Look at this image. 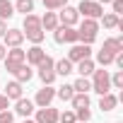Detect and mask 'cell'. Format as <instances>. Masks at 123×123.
<instances>
[{"mask_svg": "<svg viewBox=\"0 0 123 123\" xmlns=\"http://www.w3.org/2000/svg\"><path fill=\"white\" fill-rule=\"evenodd\" d=\"M22 34H24V39H29L34 46H41V41H43V36H46V31L41 29V17H36L34 12H31V15H24V29H22Z\"/></svg>", "mask_w": 123, "mask_h": 123, "instance_id": "obj_1", "label": "cell"}, {"mask_svg": "<svg viewBox=\"0 0 123 123\" xmlns=\"http://www.w3.org/2000/svg\"><path fill=\"white\" fill-rule=\"evenodd\" d=\"M97 34H99V22L97 19H82L80 22V27H77V41L80 43H92L94 39H97Z\"/></svg>", "mask_w": 123, "mask_h": 123, "instance_id": "obj_2", "label": "cell"}, {"mask_svg": "<svg viewBox=\"0 0 123 123\" xmlns=\"http://www.w3.org/2000/svg\"><path fill=\"white\" fill-rule=\"evenodd\" d=\"M92 92H97L99 97H104V94H109L111 92V75H109V70H94L92 73Z\"/></svg>", "mask_w": 123, "mask_h": 123, "instance_id": "obj_3", "label": "cell"}, {"mask_svg": "<svg viewBox=\"0 0 123 123\" xmlns=\"http://www.w3.org/2000/svg\"><path fill=\"white\" fill-rule=\"evenodd\" d=\"M77 10V15H82L85 19H101V15H104V5H99L97 0H82V3L75 7Z\"/></svg>", "mask_w": 123, "mask_h": 123, "instance_id": "obj_4", "label": "cell"}, {"mask_svg": "<svg viewBox=\"0 0 123 123\" xmlns=\"http://www.w3.org/2000/svg\"><path fill=\"white\" fill-rule=\"evenodd\" d=\"M53 65H55V60H53L51 55H46L41 63L36 65V70H39V80L43 82V87H46V85H53V80L58 77L55 70H53Z\"/></svg>", "mask_w": 123, "mask_h": 123, "instance_id": "obj_5", "label": "cell"}, {"mask_svg": "<svg viewBox=\"0 0 123 123\" xmlns=\"http://www.w3.org/2000/svg\"><path fill=\"white\" fill-rule=\"evenodd\" d=\"M22 63H24V51H22V46H19V48H7V53H5V70L12 75Z\"/></svg>", "mask_w": 123, "mask_h": 123, "instance_id": "obj_6", "label": "cell"}, {"mask_svg": "<svg viewBox=\"0 0 123 123\" xmlns=\"http://www.w3.org/2000/svg\"><path fill=\"white\" fill-rule=\"evenodd\" d=\"M55 15H58V24H60V27H75V24L80 22V15H77V10H75L73 5L60 7V12H55Z\"/></svg>", "mask_w": 123, "mask_h": 123, "instance_id": "obj_7", "label": "cell"}, {"mask_svg": "<svg viewBox=\"0 0 123 123\" xmlns=\"http://www.w3.org/2000/svg\"><path fill=\"white\" fill-rule=\"evenodd\" d=\"M53 39H55V43H80L75 27H58L53 31Z\"/></svg>", "mask_w": 123, "mask_h": 123, "instance_id": "obj_8", "label": "cell"}, {"mask_svg": "<svg viewBox=\"0 0 123 123\" xmlns=\"http://www.w3.org/2000/svg\"><path fill=\"white\" fill-rule=\"evenodd\" d=\"M87 58H92V48L87 43H73V48L68 51V60L73 65L80 63V60H87Z\"/></svg>", "mask_w": 123, "mask_h": 123, "instance_id": "obj_9", "label": "cell"}, {"mask_svg": "<svg viewBox=\"0 0 123 123\" xmlns=\"http://www.w3.org/2000/svg\"><path fill=\"white\" fill-rule=\"evenodd\" d=\"M55 99V89L51 87V85H46V87H41L39 92H36V99H34V106H39V109H46V106H51V101Z\"/></svg>", "mask_w": 123, "mask_h": 123, "instance_id": "obj_10", "label": "cell"}, {"mask_svg": "<svg viewBox=\"0 0 123 123\" xmlns=\"http://www.w3.org/2000/svg\"><path fill=\"white\" fill-rule=\"evenodd\" d=\"M46 55H48V53H46L41 46H31L29 51H24V63H27V65H31V68H36Z\"/></svg>", "mask_w": 123, "mask_h": 123, "instance_id": "obj_11", "label": "cell"}, {"mask_svg": "<svg viewBox=\"0 0 123 123\" xmlns=\"http://www.w3.org/2000/svg\"><path fill=\"white\" fill-rule=\"evenodd\" d=\"M3 39H5V48H19L24 41V34H22V29H7Z\"/></svg>", "mask_w": 123, "mask_h": 123, "instance_id": "obj_12", "label": "cell"}, {"mask_svg": "<svg viewBox=\"0 0 123 123\" xmlns=\"http://www.w3.org/2000/svg\"><path fill=\"white\" fill-rule=\"evenodd\" d=\"M58 109H53V106H46V109H39L36 111V121L34 123H58Z\"/></svg>", "mask_w": 123, "mask_h": 123, "instance_id": "obj_13", "label": "cell"}, {"mask_svg": "<svg viewBox=\"0 0 123 123\" xmlns=\"http://www.w3.org/2000/svg\"><path fill=\"white\" fill-rule=\"evenodd\" d=\"M15 113L22 116V118H29V116L34 113V101H31V99H24V97L17 99V101H15Z\"/></svg>", "mask_w": 123, "mask_h": 123, "instance_id": "obj_14", "label": "cell"}, {"mask_svg": "<svg viewBox=\"0 0 123 123\" xmlns=\"http://www.w3.org/2000/svg\"><path fill=\"white\" fill-rule=\"evenodd\" d=\"M101 51H106V53H111V55L123 53V39H121V36H111V39H106L104 46H101Z\"/></svg>", "mask_w": 123, "mask_h": 123, "instance_id": "obj_15", "label": "cell"}, {"mask_svg": "<svg viewBox=\"0 0 123 123\" xmlns=\"http://www.w3.org/2000/svg\"><path fill=\"white\" fill-rule=\"evenodd\" d=\"M12 75H15V80H17L19 85H24V82H29V80L34 77V70H31V65L22 63V65H19V68H17V70H15Z\"/></svg>", "mask_w": 123, "mask_h": 123, "instance_id": "obj_16", "label": "cell"}, {"mask_svg": "<svg viewBox=\"0 0 123 123\" xmlns=\"http://www.w3.org/2000/svg\"><path fill=\"white\" fill-rule=\"evenodd\" d=\"M60 24H58V15L55 12H46L43 17H41V29L43 31H55Z\"/></svg>", "mask_w": 123, "mask_h": 123, "instance_id": "obj_17", "label": "cell"}, {"mask_svg": "<svg viewBox=\"0 0 123 123\" xmlns=\"http://www.w3.org/2000/svg\"><path fill=\"white\" fill-rule=\"evenodd\" d=\"M94 70H97V68H94V60H92V58H87V60H80V63H75V73H80V77H89Z\"/></svg>", "mask_w": 123, "mask_h": 123, "instance_id": "obj_18", "label": "cell"}, {"mask_svg": "<svg viewBox=\"0 0 123 123\" xmlns=\"http://www.w3.org/2000/svg\"><path fill=\"white\" fill-rule=\"evenodd\" d=\"M53 70H55V75H70V73H75V65L70 63L68 58H60V60H55V65H53Z\"/></svg>", "mask_w": 123, "mask_h": 123, "instance_id": "obj_19", "label": "cell"}, {"mask_svg": "<svg viewBox=\"0 0 123 123\" xmlns=\"http://www.w3.org/2000/svg\"><path fill=\"white\" fill-rule=\"evenodd\" d=\"M22 92H24V89H22V85H19L17 80H12V82L5 85V97H7V99H15V101H17V99H22Z\"/></svg>", "mask_w": 123, "mask_h": 123, "instance_id": "obj_20", "label": "cell"}, {"mask_svg": "<svg viewBox=\"0 0 123 123\" xmlns=\"http://www.w3.org/2000/svg\"><path fill=\"white\" fill-rule=\"evenodd\" d=\"M116 104H118V97L116 94H104V97H99V109L101 111H113L116 109Z\"/></svg>", "mask_w": 123, "mask_h": 123, "instance_id": "obj_21", "label": "cell"}, {"mask_svg": "<svg viewBox=\"0 0 123 123\" xmlns=\"http://www.w3.org/2000/svg\"><path fill=\"white\" fill-rule=\"evenodd\" d=\"M73 89H75V94H89L92 92V82L87 77H77L73 82Z\"/></svg>", "mask_w": 123, "mask_h": 123, "instance_id": "obj_22", "label": "cell"}, {"mask_svg": "<svg viewBox=\"0 0 123 123\" xmlns=\"http://www.w3.org/2000/svg\"><path fill=\"white\" fill-rule=\"evenodd\" d=\"M70 104H73V109L75 111H80V109H89V94H75L73 99H70Z\"/></svg>", "mask_w": 123, "mask_h": 123, "instance_id": "obj_23", "label": "cell"}, {"mask_svg": "<svg viewBox=\"0 0 123 123\" xmlns=\"http://www.w3.org/2000/svg\"><path fill=\"white\" fill-rule=\"evenodd\" d=\"M12 15H15V5L10 3V0H0V19L5 22V19H10Z\"/></svg>", "mask_w": 123, "mask_h": 123, "instance_id": "obj_24", "label": "cell"}, {"mask_svg": "<svg viewBox=\"0 0 123 123\" xmlns=\"http://www.w3.org/2000/svg\"><path fill=\"white\" fill-rule=\"evenodd\" d=\"M12 5H15V10L22 12V15H31V12H34V0H17V3H12Z\"/></svg>", "mask_w": 123, "mask_h": 123, "instance_id": "obj_25", "label": "cell"}, {"mask_svg": "<svg viewBox=\"0 0 123 123\" xmlns=\"http://www.w3.org/2000/svg\"><path fill=\"white\" fill-rule=\"evenodd\" d=\"M101 22H104V29H116L118 22H121V17L113 15V12H106V15H101Z\"/></svg>", "mask_w": 123, "mask_h": 123, "instance_id": "obj_26", "label": "cell"}, {"mask_svg": "<svg viewBox=\"0 0 123 123\" xmlns=\"http://www.w3.org/2000/svg\"><path fill=\"white\" fill-rule=\"evenodd\" d=\"M55 97H60L63 101H70V99L75 97V89H73V85H63V87H58V89H55Z\"/></svg>", "mask_w": 123, "mask_h": 123, "instance_id": "obj_27", "label": "cell"}, {"mask_svg": "<svg viewBox=\"0 0 123 123\" xmlns=\"http://www.w3.org/2000/svg\"><path fill=\"white\" fill-rule=\"evenodd\" d=\"M65 5H68V0H43V7H46L48 12H55V10L65 7Z\"/></svg>", "mask_w": 123, "mask_h": 123, "instance_id": "obj_28", "label": "cell"}, {"mask_svg": "<svg viewBox=\"0 0 123 123\" xmlns=\"http://www.w3.org/2000/svg\"><path fill=\"white\" fill-rule=\"evenodd\" d=\"M97 63H99L101 68H106V65H111V63H113V55H111V53H106V51H97Z\"/></svg>", "mask_w": 123, "mask_h": 123, "instance_id": "obj_29", "label": "cell"}, {"mask_svg": "<svg viewBox=\"0 0 123 123\" xmlns=\"http://www.w3.org/2000/svg\"><path fill=\"white\" fill-rule=\"evenodd\" d=\"M111 87L113 89H123V70H116L111 75Z\"/></svg>", "mask_w": 123, "mask_h": 123, "instance_id": "obj_30", "label": "cell"}, {"mask_svg": "<svg viewBox=\"0 0 123 123\" xmlns=\"http://www.w3.org/2000/svg\"><path fill=\"white\" fill-rule=\"evenodd\" d=\"M58 121L60 123H77V118H75V111H63L58 116Z\"/></svg>", "mask_w": 123, "mask_h": 123, "instance_id": "obj_31", "label": "cell"}, {"mask_svg": "<svg viewBox=\"0 0 123 123\" xmlns=\"http://www.w3.org/2000/svg\"><path fill=\"white\" fill-rule=\"evenodd\" d=\"M75 118H77L80 123H87V121L92 118V111H89V109H80V111H75Z\"/></svg>", "mask_w": 123, "mask_h": 123, "instance_id": "obj_32", "label": "cell"}, {"mask_svg": "<svg viewBox=\"0 0 123 123\" xmlns=\"http://www.w3.org/2000/svg\"><path fill=\"white\" fill-rule=\"evenodd\" d=\"M12 121H15L12 111H0V123H12Z\"/></svg>", "mask_w": 123, "mask_h": 123, "instance_id": "obj_33", "label": "cell"}, {"mask_svg": "<svg viewBox=\"0 0 123 123\" xmlns=\"http://www.w3.org/2000/svg\"><path fill=\"white\" fill-rule=\"evenodd\" d=\"M111 7H113V15H121L123 12V0H113Z\"/></svg>", "mask_w": 123, "mask_h": 123, "instance_id": "obj_34", "label": "cell"}, {"mask_svg": "<svg viewBox=\"0 0 123 123\" xmlns=\"http://www.w3.org/2000/svg\"><path fill=\"white\" fill-rule=\"evenodd\" d=\"M7 106H10V99L5 94H0V111H7Z\"/></svg>", "mask_w": 123, "mask_h": 123, "instance_id": "obj_35", "label": "cell"}, {"mask_svg": "<svg viewBox=\"0 0 123 123\" xmlns=\"http://www.w3.org/2000/svg\"><path fill=\"white\" fill-rule=\"evenodd\" d=\"M5 31H7V24H5L3 19H0V36H5Z\"/></svg>", "mask_w": 123, "mask_h": 123, "instance_id": "obj_36", "label": "cell"}, {"mask_svg": "<svg viewBox=\"0 0 123 123\" xmlns=\"http://www.w3.org/2000/svg\"><path fill=\"white\" fill-rule=\"evenodd\" d=\"M5 53H7V48H5V43H0V60H5Z\"/></svg>", "mask_w": 123, "mask_h": 123, "instance_id": "obj_37", "label": "cell"}, {"mask_svg": "<svg viewBox=\"0 0 123 123\" xmlns=\"http://www.w3.org/2000/svg\"><path fill=\"white\" fill-rule=\"evenodd\" d=\"M97 3L99 5H106V3H113V0H97Z\"/></svg>", "mask_w": 123, "mask_h": 123, "instance_id": "obj_38", "label": "cell"}, {"mask_svg": "<svg viewBox=\"0 0 123 123\" xmlns=\"http://www.w3.org/2000/svg\"><path fill=\"white\" fill-rule=\"evenodd\" d=\"M22 123H34V121H29V118H24V121H22Z\"/></svg>", "mask_w": 123, "mask_h": 123, "instance_id": "obj_39", "label": "cell"}, {"mask_svg": "<svg viewBox=\"0 0 123 123\" xmlns=\"http://www.w3.org/2000/svg\"><path fill=\"white\" fill-rule=\"evenodd\" d=\"M116 123H123V121H116Z\"/></svg>", "mask_w": 123, "mask_h": 123, "instance_id": "obj_40", "label": "cell"}]
</instances>
